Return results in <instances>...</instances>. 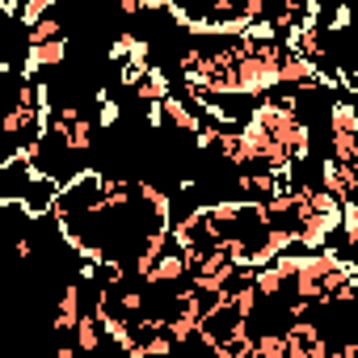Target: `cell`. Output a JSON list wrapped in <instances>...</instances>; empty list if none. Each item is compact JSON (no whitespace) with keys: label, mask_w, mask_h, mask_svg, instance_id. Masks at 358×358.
I'll list each match as a JSON object with an SVG mask.
<instances>
[{"label":"cell","mask_w":358,"mask_h":358,"mask_svg":"<svg viewBox=\"0 0 358 358\" xmlns=\"http://www.w3.org/2000/svg\"><path fill=\"white\" fill-rule=\"evenodd\" d=\"M68 59V38L59 43H43V47H30L26 51V76H38V72H51Z\"/></svg>","instance_id":"6da1fadb"},{"label":"cell","mask_w":358,"mask_h":358,"mask_svg":"<svg viewBox=\"0 0 358 358\" xmlns=\"http://www.w3.org/2000/svg\"><path fill=\"white\" fill-rule=\"evenodd\" d=\"M72 337H76V350H80V354H97L110 333H106V324L97 320V312H85V320L72 329Z\"/></svg>","instance_id":"7a4b0ae2"},{"label":"cell","mask_w":358,"mask_h":358,"mask_svg":"<svg viewBox=\"0 0 358 358\" xmlns=\"http://www.w3.org/2000/svg\"><path fill=\"white\" fill-rule=\"evenodd\" d=\"M55 358H76V345H59V350H55Z\"/></svg>","instance_id":"3957f363"}]
</instances>
